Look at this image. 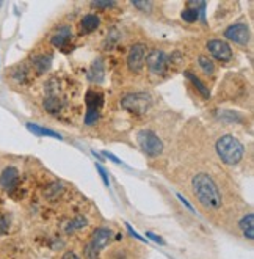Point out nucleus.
Returning <instances> with one entry per match:
<instances>
[{
	"instance_id": "nucleus-4",
	"label": "nucleus",
	"mask_w": 254,
	"mask_h": 259,
	"mask_svg": "<svg viewBox=\"0 0 254 259\" xmlns=\"http://www.w3.org/2000/svg\"><path fill=\"white\" fill-rule=\"evenodd\" d=\"M137 142L140 145L141 151L149 157H157L163 152V142H162V138L151 129L140 130L137 135Z\"/></svg>"
},
{
	"instance_id": "nucleus-6",
	"label": "nucleus",
	"mask_w": 254,
	"mask_h": 259,
	"mask_svg": "<svg viewBox=\"0 0 254 259\" xmlns=\"http://www.w3.org/2000/svg\"><path fill=\"white\" fill-rule=\"evenodd\" d=\"M145 65L147 66V71H149L151 75L155 77L165 75L168 71V57L165 51H162V49H151L146 55Z\"/></svg>"
},
{
	"instance_id": "nucleus-26",
	"label": "nucleus",
	"mask_w": 254,
	"mask_h": 259,
	"mask_svg": "<svg viewBox=\"0 0 254 259\" xmlns=\"http://www.w3.org/2000/svg\"><path fill=\"white\" fill-rule=\"evenodd\" d=\"M178 197H179V200H182V203H183V204H185V206L188 207V211H192V212H193V206L190 204V203H188L187 200H183V198H182V195H178Z\"/></svg>"
},
{
	"instance_id": "nucleus-9",
	"label": "nucleus",
	"mask_w": 254,
	"mask_h": 259,
	"mask_svg": "<svg viewBox=\"0 0 254 259\" xmlns=\"http://www.w3.org/2000/svg\"><path fill=\"white\" fill-rule=\"evenodd\" d=\"M224 38L232 41V43L240 44V46H246L251 41V32L250 27L245 22H236L229 25L228 29L224 30Z\"/></svg>"
},
{
	"instance_id": "nucleus-24",
	"label": "nucleus",
	"mask_w": 254,
	"mask_h": 259,
	"mask_svg": "<svg viewBox=\"0 0 254 259\" xmlns=\"http://www.w3.org/2000/svg\"><path fill=\"white\" fill-rule=\"evenodd\" d=\"M146 236H147V237H151V239H152L154 242H157V243H160V245H165V240H162V237L155 236L154 233H147Z\"/></svg>"
},
{
	"instance_id": "nucleus-3",
	"label": "nucleus",
	"mask_w": 254,
	"mask_h": 259,
	"mask_svg": "<svg viewBox=\"0 0 254 259\" xmlns=\"http://www.w3.org/2000/svg\"><path fill=\"white\" fill-rule=\"evenodd\" d=\"M113 239L111 229L107 228H97L91 234L90 242L85 245V259H99L101 250H104Z\"/></svg>"
},
{
	"instance_id": "nucleus-15",
	"label": "nucleus",
	"mask_w": 254,
	"mask_h": 259,
	"mask_svg": "<svg viewBox=\"0 0 254 259\" xmlns=\"http://www.w3.org/2000/svg\"><path fill=\"white\" fill-rule=\"evenodd\" d=\"M51 61H52V58L49 57V55L47 57L44 54L35 55L33 60H32V71H35L36 74H44L49 69V66H51Z\"/></svg>"
},
{
	"instance_id": "nucleus-13",
	"label": "nucleus",
	"mask_w": 254,
	"mask_h": 259,
	"mask_svg": "<svg viewBox=\"0 0 254 259\" xmlns=\"http://www.w3.org/2000/svg\"><path fill=\"white\" fill-rule=\"evenodd\" d=\"M30 74H32L30 68L25 65H18L8 71L10 79H13L16 83H25L28 80V77H30Z\"/></svg>"
},
{
	"instance_id": "nucleus-19",
	"label": "nucleus",
	"mask_w": 254,
	"mask_h": 259,
	"mask_svg": "<svg viewBox=\"0 0 254 259\" xmlns=\"http://www.w3.org/2000/svg\"><path fill=\"white\" fill-rule=\"evenodd\" d=\"M185 75L188 77V79H190V80H192V83H193V85H195V87L198 88V92H200V93H201V94H202L204 97H209V96H210V93H209V90H207V87H206V85H204V83H202V82H201L200 79H198V77H196L195 74H192V73H188V71H187V73H185Z\"/></svg>"
},
{
	"instance_id": "nucleus-7",
	"label": "nucleus",
	"mask_w": 254,
	"mask_h": 259,
	"mask_svg": "<svg viewBox=\"0 0 254 259\" xmlns=\"http://www.w3.org/2000/svg\"><path fill=\"white\" fill-rule=\"evenodd\" d=\"M207 51L209 54L214 57L217 61L220 63H231L232 58H234V54H232V47L229 46L228 41L224 39H218V38H214V39H209L207 41Z\"/></svg>"
},
{
	"instance_id": "nucleus-11",
	"label": "nucleus",
	"mask_w": 254,
	"mask_h": 259,
	"mask_svg": "<svg viewBox=\"0 0 254 259\" xmlns=\"http://www.w3.org/2000/svg\"><path fill=\"white\" fill-rule=\"evenodd\" d=\"M19 184V170L16 166H5L2 173H0V185H2L3 190L11 192L18 187Z\"/></svg>"
},
{
	"instance_id": "nucleus-10",
	"label": "nucleus",
	"mask_w": 254,
	"mask_h": 259,
	"mask_svg": "<svg viewBox=\"0 0 254 259\" xmlns=\"http://www.w3.org/2000/svg\"><path fill=\"white\" fill-rule=\"evenodd\" d=\"M51 43L54 47L60 49V51H63V52H68L71 43H73V29H71L69 25L58 27V30L52 35Z\"/></svg>"
},
{
	"instance_id": "nucleus-5",
	"label": "nucleus",
	"mask_w": 254,
	"mask_h": 259,
	"mask_svg": "<svg viewBox=\"0 0 254 259\" xmlns=\"http://www.w3.org/2000/svg\"><path fill=\"white\" fill-rule=\"evenodd\" d=\"M121 106L133 115H145L152 106V97L147 93H132L123 97Z\"/></svg>"
},
{
	"instance_id": "nucleus-21",
	"label": "nucleus",
	"mask_w": 254,
	"mask_h": 259,
	"mask_svg": "<svg viewBox=\"0 0 254 259\" xmlns=\"http://www.w3.org/2000/svg\"><path fill=\"white\" fill-rule=\"evenodd\" d=\"M96 168H97V171H99V174H101V178H102V181H104V184L107 185V187H110V181H109V176H107V171L104 170V168L99 165V164H96Z\"/></svg>"
},
{
	"instance_id": "nucleus-16",
	"label": "nucleus",
	"mask_w": 254,
	"mask_h": 259,
	"mask_svg": "<svg viewBox=\"0 0 254 259\" xmlns=\"http://www.w3.org/2000/svg\"><path fill=\"white\" fill-rule=\"evenodd\" d=\"M27 129L32 132V134L38 135V137H52V138H61V135L58 132H55L52 129H47V128H42V126L38 124H33V123H27Z\"/></svg>"
},
{
	"instance_id": "nucleus-8",
	"label": "nucleus",
	"mask_w": 254,
	"mask_h": 259,
	"mask_svg": "<svg viewBox=\"0 0 254 259\" xmlns=\"http://www.w3.org/2000/svg\"><path fill=\"white\" fill-rule=\"evenodd\" d=\"M146 51H147V47L143 43H137L130 47L129 54H127L126 63H127V68H129L133 74H138L141 69L145 68V61L147 55Z\"/></svg>"
},
{
	"instance_id": "nucleus-12",
	"label": "nucleus",
	"mask_w": 254,
	"mask_h": 259,
	"mask_svg": "<svg viewBox=\"0 0 254 259\" xmlns=\"http://www.w3.org/2000/svg\"><path fill=\"white\" fill-rule=\"evenodd\" d=\"M99 24H101V19H99L97 15L94 13H88L80 19V32L82 33H93L94 30H97Z\"/></svg>"
},
{
	"instance_id": "nucleus-14",
	"label": "nucleus",
	"mask_w": 254,
	"mask_h": 259,
	"mask_svg": "<svg viewBox=\"0 0 254 259\" xmlns=\"http://www.w3.org/2000/svg\"><path fill=\"white\" fill-rule=\"evenodd\" d=\"M240 229H242L243 236L246 237L248 240H253L254 239V215L253 212H248L246 215L242 217V220L238 223Z\"/></svg>"
},
{
	"instance_id": "nucleus-22",
	"label": "nucleus",
	"mask_w": 254,
	"mask_h": 259,
	"mask_svg": "<svg viewBox=\"0 0 254 259\" xmlns=\"http://www.w3.org/2000/svg\"><path fill=\"white\" fill-rule=\"evenodd\" d=\"M113 5H115V2H93L94 8H110Z\"/></svg>"
},
{
	"instance_id": "nucleus-2",
	"label": "nucleus",
	"mask_w": 254,
	"mask_h": 259,
	"mask_svg": "<svg viewBox=\"0 0 254 259\" xmlns=\"http://www.w3.org/2000/svg\"><path fill=\"white\" fill-rule=\"evenodd\" d=\"M215 151L218 154V157L221 159V162L236 166L243 160L245 157V146L240 140L231 134L220 135L215 142Z\"/></svg>"
},
{
	"instance_id": "nucleus-17",
	"label": "nucleus",
	"mask_w": 254,
	"mask_h": 259,
	"mask_svg": "<svg viewBox=\"0 0 254 259\" xmlns=\"http://www.w3.org/2000/svg\"><path fill=\"white\" fill-rule=\"evenodd\" d=\"M201 3H196L195 6H187V8L185 10H183L182 11V19L183 20H185V22H188V24H193V22H196V20H198V18H200V10H198V6H200ZM202 6V5H201Z\"/></svg>"
},
{
	"instance_id": "nucleus-23",
	"label": "nucleus",
	"mask_w": 254,
	"mask_h": 259,
	"mask_svg": "<svg viewBox=\"0 0 254 259\" xmlns=\"http://www.w3.org/2000/svg\"><path fill=\"white\" fill-rule=\"evenodd\" d=\"M61 259H80L79 256H77V253H74V251H65V255L61 256Z\"/></svg>"
},
{
	"instance_id": "nucleus-1",
	"label": "nucleus",
	"mask_w": 254,
	"mask_h": 259,
	"mask_svg": "<svg viewBox=\"0 0 254 259\" xmlns=\"http://www.w3.org/2000/svg\"><path fill=\"white\" fill-rule=\"evenodd\" d=\"M192 192L195 198L200 201V204L207 211L215 212L223 204V197L220 187L209 176L207 173H198L192 179Z\"/></svg>"
},
{
	"instance_id": "nucleus-18",
	"label": "nucleus",
	"mask_w": 254,
	"mask_h": 259,
	"mask_svg": "<svg viewBox=\"0 0 254 259\" xmlns=\"http://www.w3.org/2000/svg\"><path fill=\"white\" fill-rule=\"evenodd\" d=\"M198 65L202 69V73L206 75H214L215 74V63L212 61L206 55H200L198 57Z\"/></svg>"
},
{
	"instance_id": "nucleus-25",
	"label": "nucleus",
	"mask_w": 254,
	"mask_h": 259,
	"mask_svg": "<svg viewBox=\"0 0 254 259\" xmlns=\"http://www.w3.org/2000/svg\"><path fill=\"white\" fill-rule=\"evenodd\" d=\"M104 156H105V157H109L110 160H113V162L118 164V165H123V160H119L116 156H113V154H110V152H104Z\"/></svg>"
},
{
	"instance_id": "nucleus-20",
	"label": "nucleus",
	"mask_w": 254,
	"mask_h": 259,
	"mask_svg": "<svg viewBox=\"0 0 254 259\" xmlns=\"http://www.w3.org/2000/svg\"><path fill=\"white\" fill-rule=\"evenodd\" d=\"M61 192H63L61 184H58V183H52L51 185H47V188L44 190V195H46V198H49V200H55Z\"/></svg>"
}]
</instances>
